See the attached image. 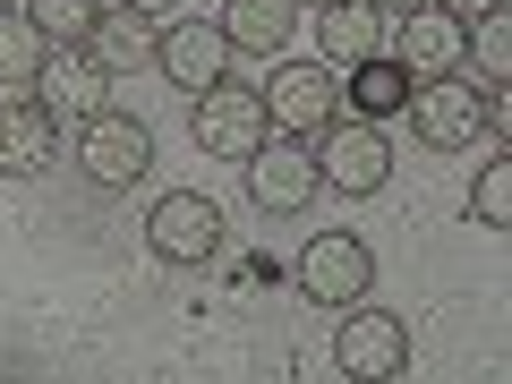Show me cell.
<instances>
[{
	"mask_svg": "<svg viewBox=\"0 0 512 384\" xmlns=\"http://www.w3.org/2000/svg\"><path fill=\"white\" fill-rule=\"evenodd\" d=\"M402 120L419 128L427 154H461V146H478V137H495V94H478L470 77H419Z\"/></svg>",
	"mask_w": 512,
	"mask_h": 384,
	"instance_id": "obj_1",
	"label": "cell"
},
{
	"mask_svg": "<svg viewBox=\"0 0 512 384\" xmlns=\"http://www.w3.org/2000/svg\"><path fill=\"white\" fill-rule=\"evenodd\" d=\"M291 282L316 308H367V291H376V248H367L359 231H316L308 248L291 256Z\"/></svg>",
	"mask_w": 512,
	"mask_h": 384,
	"instance_id": "obj_2",
	"label": "cell"
},
{
	"mask_svg": "<svg viewBox=\"0 0 512 384\" xmlns=\"http://www.w3.org/2000/svg\"><path fill=\"white\" fill-rule=\"evenodd\" d=\"M316 188H333V197H376L384 180H393V137L384 128H367V120H333V128H316Z\"/></svg>",
	"mask_w": 512,
	"mask_h": 384,
	"instance_id": "obj_3",
	"label": "cell"
},
{
	"mask_svg": "<svg viewBox=\"0 0 512 384\" xmlns=\"http://www.w3.org/2000/svg\"><path fill=\"white\" fill-rule=\"evenodd\" d=\"M188 137H197L214 163H248V154L274 137V120H265V94L239 86V77L205 86V94H197V111H188Z\"/></svg>",
	"mask_w": 512,
	"mask_h": 384,
	"instance_id": "obj_4",
	"label": "cell"
},
{
	"mask_svg": "<svg viewBox=\"0 0 512 384\" xmlns=\"http://www.w3.org/2000/svg\"><path fill=\"white\" fill-rule=\"evenodd\" d=\"M146 248H154V265H214L222 256V205L197 197V188H163L146 205Z\"/></svg>",
	"mask_w": 512,
	"mask_h": 384,
	"instance_id": "obj_5",
	"label": "cell"
},
{
	"mask_svg": "<svg viewBox=\"0 0 512 384\" xmlns=\"http://www.w3.org/2000/svg\"><path fill=\"white\" fill-rule=\"evenodd\" d=\"M333 367H342L350 384H393L410 367V325L393 308H342V325H333Z\"/></svg>",
	"mask_w": 512,
	"mask_h": 384,
	"instance_id": "obj_6",
	"label": "cell"
},
{
	"mask_svg": "<svg viewBox=\"0 0 512 384\" xmlns=\"http://www.w3.org/2000/svg\"><path fill=\"white\" fill-rule=\"evenodd\" d=\"M77 171H86L94 188H137L154 171V128L137 120V111H94V120L77 128Z\"/></svg>",
	"mask_w": 512,
	"mask_h": 384,
	"instance_id": "obj_7",
	"label": "cell"
},
{
	"mask_svg": "<svg viewBox=\"0 0 512 384\" xmlns=\"http://www.w3.org/2000/svg\"><path fill=\"white\" fill-rule=\"evenodd\" d=\"M26 86H35V103L52 111L60 128H86L94 111H111L103 94H111V77L94 69V52L86 43H52V52L35 60V77H26Z\"/></svg>",
	"mask_w": 512,
	"mask_h": 384,
	"instance_id": "obj_8",
	"label": "cell"
},
{
	"mask_svg": "<svg viewBox=\"0 0 512 384\" xmlns=\"http://www.w3.org/2000/svg\"><path fill=\"white\" fill-rule=\"evenodd\" d=\"M265 120H274L282 137L333 128V120H342V77H333L325 60H282L274 86H265Z\"/></svg>",
	"mask_w": 512,
	"mask_h": 384,
	"instance_id": "obj_9",
	"label": "cell"
},
{
	"mask_svg": "<svg viewBox=\"0 0 512 384\" xmlns=\"http://www.w3.org/2000/svg\"><path fill=\"white\" fill-rule=\"evenodd\" d=\"M154 69H163L180 94H205V86H222V77H231V35H222L214 18H163Z\"/></svg>",
	"mask_w": 512,
	"mask_h": 384,
	"instance_id": "obj_10",
	"label": "cell"
},
{
	"mask_svg": "<svg viewBox=\"0 0 512 384\" xmlns=\"http://www.w3.org/2000/svg\"><path fill=\"white\" fill-rule=\"evenodd\" d=\"M248 197L265 205V214H299V205L316 197V154H308V137H265V146L248 154Z\"/></svg>",
	"mask_w": 512,
	"mask_h": 384,
	"instance_id": "obj_11",
	"label": "cell"
},
{
	"mask_svg": "<svg viewBox=\"0 0 512 384\" xmlns=\"http://www.w3.org/2000/svg\"><path fill=\"white\" fill-rule=\"evenodd\" d=\"M60 163V120L35 94H0V171L9 180H43Z\"/></svg>",
	"mask_w": 512,
	"mask_h": 384,
	"instance_id": "obj_12",
	"label": "cell"
},
{
	"mask_svg": "<svg viewBox=\"0 0 512 384\" xmlns=\"http://www.w3.org/2000/svg\"><path fill=\"white\" fill-rule=\"evenodd\" d=\"M461 43H470L461 18H444V9H410L402 35H393V60H402L410 77H461Z\"/></svg>",
	"mask_w": 512,
	"mask_h": 384,
	"instance_id": "obj_13",
	"label": "cell"
},
{
	"mask_svg": "<svg viewBox=\"0 0 512 384\" xmlns=\"http://www.w3.org/2000/svg\"><path fill=\"white\" fill-rule=\"evenodd\" d=\"M154 43H163V26H154V18H137V9H120V0H111L103 18H94L86 52H94V69H103V77H137V69H154Z\"/></svg>",
	"mask_w": 512,
	"mask_h": 384,
	"instance_id": "obj_14",
	"label": "cell"
},
{
	"mask_svg": "<svg viewBox=\"0 0 512 384\" xmlns=\"http://www.w3.org/2000/svg\"><path fill=\"white\" fill-rule=\"evenodd\" d=\"M410 86H419V77H410L393 52H376V60H359V69H350L342 111H350V120H367V128H384V120H402V111H410Z\"/></svg>",
	"mask_w": 512,
	"mask_h": 384,
	"instance_id": "obj_15",
	"label": "cell"
},
{
	"mask_svg": "<svg viewBox=\"0 0 512 384\" xmlns=\"http://www.w3.org/2000/svg\"><path fill=\"white\" fill-rule=\"evenodd\" d=\"M316 43H325V69H359L384 52V18L367 0H325L316 9Z\"/></svg>",
	"mask_w": 512,
	"mask_h": 384,
	"instance_id": "obj_16",
	"label": "cell"
},
{
	"mask_svg": "<svg viewBox=\"0 0 512 384\" xmlns=\"http://www.w3.org/2000/svg\"><path fill=\"white\" fill-rule=\"evenodd\" d=\"M214 26L231 35V52H282L299 35V0H222Z\"/></svg>",
	"mask_w": 512,
	"mask_h": 384,
	"instance_id": "obj_17",
	"label": "cell"
},
{
	"mask_svg": "<svg viewBox=\"0 0 512 384\" xmlns=\"http://www.w3.org/2000/svg\"><path fill=\"white\" fill-rule=\"evenodd\" d=\"M461 77H470L478 94H504L512 86V18H504V9L470 26V43H461Z\"/></svg>",
	"mask_w": 512,
	"mask_h": 384,
	"instance_id": "obj_18",
	"label": "cell"
},
{
	"mask_svg": "<svg viewBox=\"0 0 512 384\" xmlns=\"http://www.w3.org/2000/svg\"><path fill=\"white\" fill-rule=\"evenodd\" d=\"M103 9H111V0H18V18L35 26L43 43H86Z\"/></svg>",
	"mask_w": 512,
	"mask_h": 384,
	"instance_id": "obj_19",
	"label": "cell"
},
{
	"mask_svg": "<svg viewBox=\"0 0 512 384\" xmlns=\"http://www.w3.org/2000/svg\"><path fill=\"white\" fill-rule=\"evenodd\" d=\"M470 222H478V231H512V154H487V163H478Z\"/></svg>",
	"mask_w": 512,
	"mask_h": 384,
	"instance_id": "obj_20",
	"label": "cell"
},
{
	"mask_svg": "<svg viewBox=\"0 0 512 384\" xmlns=\"http://www.w3.org/2000/svg\"><path fill=\"white\" fill-rule=\"evenodd\" d=\"M52 52V43L35 35V26L18 18V9H9V18H0V86H26V77H35V60Z\"/></svg>",
	"mask_w": 512,
	"mask_h": 384,
	"instance_id": "obj_21",
	"label": "cell"
},
{
	"mask_svg": "<svg viewBox=\"0 0 512 384\" xmlns=\"http://www.w3.org/2000/svg\"><path fill=\"white\" fill-rule=\"evenodd\" d=\"M427 9H444V18H461V26H478V18H495L504 0H427Z\"/></svg>",
	"mask_w": 512,
	"mask_h": 384,
	"instance_id": "obj_22",
	"label": "cell"
},
{
	"mask_svg": "<svg viewBox=\"0 0 512 384\" xmlns=\"http://www.w3.org/2000/svg\"><path fill=\"white\" fill-rule=\"evenodd\" d=\"M120 9H137V18H154V26H163L171 9H180V0H120Z\"/></svg>",
	"mask_w": 512,
	"mask_h": 384,
	"instance_id": "obj_23",
	"label": "cell"
},
{
	"mask_svg": "<svg viewBox=\"0 0 512 384\" xmlns=\"http://www.w3.org/2000/svg\"><path fill=\"white\" fill-rule=\"evenodd\" d=\"M376 18H410V9H427V0H367Z\"/></svg>",
	"mask_w": 512,
	"mask_h": 384,
	"instance_id": "obj_24",
	"label": "cell"
},
{
	"mask_svg": "<svg viewBox=\"0 0 512 384\" xmlns=\"http://www.w3.org/2000/svg\"><path fill=\"white\" fill-rule=\"evenodd\" d=\"M9 9H18V0H0V18H9Z\"/></svg>",
	"mask_w": 512,
	"mask_h": 384,
	"instance_id": "obj_25",
	"label": "cell"
},
{
	"mask_svg": "<svg viewBox=\"0 0 512 384\" xmlns=\"http://www.w3.org/2000/svg\"><path fill=\"white\" fill-rule=\"evenodd\" d=\"M316 9H325V0H316Z\"/></svg>",
	"mask_w": 512,
	"mask_h": 384,
	"instance_id": "obj_26",
	"label": "cell"
}]
</instances>
